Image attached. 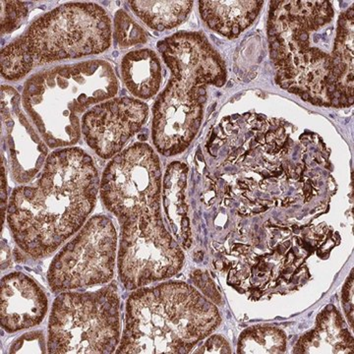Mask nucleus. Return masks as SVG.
<instances>
[{
	"instance_id": "nucleus-5",
	"label": "nucleus",
	"mask_w": 354,
	"mask_h": 354,
	"mask_svg": "<svg viewBox=\"0 0 354 354\" xmlns=\"http://www.w3.org/2000/svg\"><path fill=\"white\" fill-rule=\"evenodd\" d=\"M111 44V22L95 3H65L34 21L19 39L1 51V75L24 78L35 67L100 55Z\"/></svg>"
},
{
	"instance_id": "nucleus-7",
	"label": "nucleus",
	"mask_w": 354,
	"mask_h": 354,
	"mask_svg": "<svg viewBox=\"0 0 354 354\" xmlns=\"http://www.w3.org/2000/svg\"><path fill=\"white\" fill-rule=\"evenodd\" d=\"M162 171L158 156L146 144H135L106 165L100 183L104 207L120 223L160 215Z\"/></svg>"
},
{
	"instance_id": "nucleus-4",
	"label": "nucleus",
	"mask_w": 354,
	"mask_h": 354,
	"mask_svg": "<svg viewBox=\"0 0 354 354\" xmlns=\"http://www.w3.org/2000/svg\"><path fill=\"white\" fill-rule=\"evenodd\" d=\"M118 83L111 65L102 60L58 66L26 83L23 106L50 148L75 145L81 136L79 114L111 99Z\"/></svg>"
},
{
	"instance_id": "nucleus-11",
	"label": "nucleus",
	"mask_w": 354,
	"mask_h": 354,
	"mask_svg": "<svg viewBox=\"0 0 354 354\" xmlns=\"http://www.w3.org/2000/svg\"><path fill=\"white\" fill-rule=\"evenodd\" d=\"M13 113L6 99L2 97V114L6 125L7 143L10 151L11 174L16 183L31 181L46 164L48 148L44 139L28 123L17 104L19 95L14 88L7 87Z\"/></svg>"
},
{
	"instance_id": "nucleus-10",
	"label": "nucleus",
	"mask_w": 354,
	"mask_h": 354,
	"mask_svg": "<svg viewBox=\"0 0 354 354\" xmlns=\"http://www.w3.org/2000/svg\"><path fill=\"white\" fill-rule=\"evenodd\" d=\"M148 106L130 97L109 100L82 116L81 131L86 143L99 157H115L128 140L139 131L148 118Z\"/></svg>"
},
{
	"instance_id": "nucleus-1",
	"label": "nucleus",
	"mask_w": 354,
	"mask_h": 354,
	"mask_svg": "<svg viewBox=\"0 0 354 354\" xmlns=\"http://www.w3.org/2000/svg\"><path fill=\"white\" fill-rule=\"evenodd\" d=\"M99 172L77 147L48 155L38 184L15 188L7 221L20 250L32 259L55 252L84 227L97 204Z\"/></svg>"
},
{
	"instance_id": "nucleus-6",
	"label": "nucleus",
	"mask_w": 354,
	"mask_h": 354,
	"mask_svg": "<svg viewBox=\"0 0 354 354\" xmlns=\"http://www.w3.org/2000/svg\"><path fill=\"white\" fill-rule=\"evenodd\" d=\"M120 298L115 281L93 292L64 291L48 322L50 353H113L120 344Z\"/></svg>"
},
{
	"instance_id": "nucleus-12",
	"label": "nucleus",
	"mask_w": 354,
	"mask_h": 354,
	"mask_svg": "<svg viewBox=\"0 0 354 354\" xmlns=\"http://www.w3.org/2000/svg\"><path fill=\"white\" fill-rule=\"evenodd\" d=\"M0 304V324L9 334L39 325L48 310L43 288L21 272L2 278Z\"/></svg>"
},
{
	"instance_id": "nucleus-18",
	"label": "nucleus",
	"mask_w": 354,
	"mask_h": 354,
	"mask_svg": "<svg viewBox=\"0 0 354 354\" xmlns=\"http://www.w3.org/2000/svg\"><path fill=\"white\" fill-rule=\"evenodd\" d=\"M230 353L227 342L221 337H212L208 342H205L202 348L195 351V353Z\"/></svg>"
},
{
	"instance_id": "nucleus-9",
	"label": "nucleus",
	"mask_w": 354,
	"mask_h": 354,
	"mask_svg": "<svg viewBox=\"0 0 354 354\" xmlns=\"http://www.w3.org/2000/svg\"><path fill=\"white\" fill-rule=\"evenodd\" d=\"M183 262V250L165 230L160 215L121 223L118 265L127 290L171 278L180 271Z\"/></svg>"
},
{
	"instance_id": "nucleus-21",
	"label": "nucleus",
	"mask_w": 354,
	"mask_h": 354,
	"mask_svg": "<svg viewBox=\"0 0 354 354\" xmlns=\"http://www.w3.org/2000/svg\"><path fill=\"white\" fill-rule=\"evenodd\" d=\"M271 58L272 62H276L279 58V53L278 50H271Z\"/></svg>"
},
{
	"instance_id": "nucleus-2",
	"label": "nucleus",
	"mask_w": 354,
	"mask_h": 354,
	"mask_svg": "<svg viewBox=\"0 0 354 354\" xmlns=\"http://www.w3.org/2000/svg\"><path fill=\"white\" fill-rule=\"evenodd\" d=\"M172 77L153 106V141L165 157L185 151L201 127L205 86L223 87L225 64L204 35L178 32L158 44Z\"/></svg>"
},
{
	"instance_id": "nucleus-23",
	"label": "nucleus",
	"mask_w": 354,
	"mask_h": 354,
	"mask_svg": "<svg viewBox=\"0 0 354 354\" xmlns=\"http://www.w3.org/2000/svg\"><path fill=\"white\" fill-rule=\"evenodd\" d=\"M353 97H348V106H353Z\"/></svg>"
},
{
	"instance_id": "nucleus-15",
	"label": "nucleus",
	"mask_w": 354,
	"mask_h": 354,
	"mask_svg": "<svg viewBox=\"0 0 354 354\" xmlns=\"http://www.w3.org/2000/svg\"><path fill=\"white\" fill-rule=\"evenodd\" d=\"M114 37L120 48H128L147 41L146 32L123 10L114 17Z\"/></svg>"
},
{
	"instance_id": "nucleus-3",
	"label": "nucleus",
	"mask_w": 354,
	"mask_h": 354,
	"mask_svg": "<svg viewBox=\"0 0 354 354\" xmlns=\"http://www.w3.org/2000/svg\"><path fill=\"white\" fill-rule=\"evenodd\" d=\"M221 322L213 304L192 286L165 283L128 298L116 353H187Z\"/></svg>"
},
{
	"instance_id": "nucleus-17",
	"label": "nucleus",
	"mask_w": 354,
	"mask_h": 354,
	"mask_svg": "<svg viewBox=\"0 0 354 354\" xmlns=\"http://www.w3.org/2000/svg\"><path fill=\"white\" fill-rule=\"evenodd\" d=\"M48 342H46L41 330L26 333L21 335L11 346L10 353H46Z\"/></svg>"
},
{
	"instance_id": "nucleus-22",
	"label": "nucleus",
	"mask_w": 354,
	"mask_h": 354,
	"mask_svg": "<svg viewBox=\"0 0 354 354\" xmlns=\"http://www.w3.org/2000/svg\"><path fill=\"white\" fill-rule=\"evenodd\" d=\"M330 106H339V99H332L330 100Z\"/></svg>"
},
{
	"instance_id": "nucleus-16",
	"label": "nucleus",
	"mask_w": 354,
	"mask_h": 354,
	"mask_svg": "<svg viewBox=\"0 0 354 354\" xmlns=\"http://www.w3.org/2000/svg\"><path fill=\"white\" fill-rule=\"evenodd\" d=\"M29 14L24 2L1 1V34L15 31Z\"/></svg>"
},
{
	"instance_id": "nucleus-14",
	"label": "nucleus",
	"mask_w": 354,
	"mask_h": 354,
	"mask_svg": "<svg viewBox=\"0 0 354 354\" xmlns=\"http://www.w3.org/2000/svg\"><path fill=\"white\" fill-rule=\"evenodd\" d=\"M129 4L140 19L157 31L180 25L193 7V1H130Z\"/></svg>"
},
{
	"instance_id": "nucleus-19",
	"label": "nucleus",
	"mask_w": 354,
	"mask_h": 354,
	"mask_svg": "<svg viewBox=\"0 0 354 354\" xmlns=\"http://www.w3.org/2000/svg\"><path fill=\"white\" fill-rule=\"evenodd\" d=\"M4 180H6V176H4V169L2 167V190H1V209H2V223H3L4 221V211H6V184H4Z\"/></svg>"
},
{
	"instance_id": "nucleus-8",
	"label": "nucleus",
	"mask_w": 354,
	"mask_h": 354,
	"mask_svg": "<svg viewBox=\"0 0 354 354\" xmlns=\"http://www.w3.org/2000/svg\"><path fill=\"white\" fill-rule=\"evenodd\" d=\"M118 234L108 216L90 218L53 258L48 272L53 292L104 285L113 278Z\"/></svg>"
},
{
	"instance_id": "nucleus-13",
	"label": "nucleus",
	"mask_w": 354,
	"mask_h": 354,
	"mask_svg": "<svg viewBox=\"0 0 354 354\" xmlns=\"http://www.w3.org/2000/svg\"><path fill=\"white\" fill-rule=\"evenodd\" d=\"M123 82L132 95L141 99L152 97L162 82V67L150 50L132 51L121 62Z\"/></svg>"
},
{
	"instance_id": "nucleus-20",
	"label": "nucleus",
	"mask_w": 354,
	"mask_h": 354,
	"mask_svg": "<svg viewBox=\"0 0 354 354\" xmlns=\"http://www.w3.org/2000/svg\"><path fill=\"white\" fill-rule=\"evenodd\" d=\"M300 97H301L304 101L308 102L310 97H311V95H310V93L308 92H304L301 95H300Z\"/></svg>"
}]
</instances>
